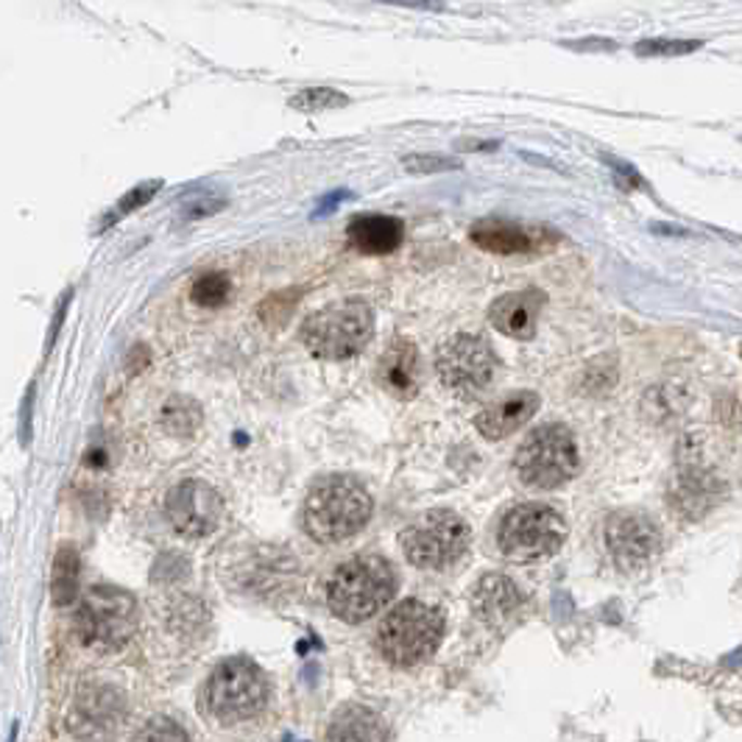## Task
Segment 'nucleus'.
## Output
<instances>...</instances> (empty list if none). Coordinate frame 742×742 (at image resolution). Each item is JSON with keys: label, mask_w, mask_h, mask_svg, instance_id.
<instances>
[{"label": "nucleus", "mask_w": 742, "mask_h": 742, "mask_svg": "<svg viewBox=\"0 0 742 742\" xmlns=\"http://www.w3.org/2000/svg\"><path fill=\"white\" fill-rule=\"evenodd\" d=\"M469 525L447 508H432L402 530L405 558L419 569H447L469 550Z\"/></svg>", "instance_id": "8"}, {"label": "nucleus", "mask_w": 742, "mask_h": 742, "mask_svg": "<svg viewBox=\"0 0 742 742\" xmlns=\"http://www.w3.org/2000/svg\"><path fill=\"white\" fill-rule=\"evenodd\" d=\"M71 302H73V288H67V291L59 297L56 311H53V318H51V327H48V343H46L48 352H51L53 343H56L59 329H62V324H65V318H67V311H71Z\"/></svg>", "instance_id": "31"}, {"label": "nucleus", "mask_w": 742, "mask_h": 742, "mask_svg": "<svg viewBox=\"0 0 742 742\" xmlns=\"http://www.w3.org/2000/svg\"><path fill=\"white\" fill-rule=\"evenodd\" d=\"M542 400L536 391H514V394L503 397V400L491 402L489 407H483L475 419V427L480 430V436L489 441L508 439L523 425H528L533 419V414L539 411Z\"/></svg>", "instance_id": "16"}, {"label": "nucleus", "mask_w": 742, "mask_h": 742, "mask_svg": "<svg viewBox=\"0 0 742 742\" xmlns=\"http://www.w3.org/2000/svg\"><path fill=\"white\" fill-rule=\"evenodd\" d=\"M229 291H232V285H229V277H226V274L207 272V274H201V277L193 282L190 299H193V304H199V307H207V311H213V307H221V304H226V299H229Z\"/></svg>", "instance_id": "27"}, {"label": "nucleus", "mask_w": 742, "mask_h": 742, "mask_svg": "<svg viewBox=\"0 0 742 742\" xmlns=\"http://www.w3.org/2000/svg\"><path fill=\"white\" fill-rule=\"evenodd\" d=\"M704 42L701 39H642L633 46V53L642 59H676V56H690V53L701 51Z\"/></svg>", "instance_id": "28"}, {"label": "nucleus", "mask_w": 742, "mask_h": 742, "mask_svg": "<svg viewBox=\"0 0 742 742\" xmlns=\"http://www.w3.org/2000/svg\"><path fill=\"white\" fill-rule=\"evenodd\" d=\"M347 238L361 254L382 257V254H391L400 249L402 240H405V224L394 218V215L363 213L349 218Z\"/></svg>", "instance_id": "18"}, {"label": "nucleus", "mask_w": 742, "mask_h": 742, "mask_svg": "<svg viewBox=\"0 0 742 742\" xmlns=\"http://www.w3.org/2000/svg\"><path fill=\"white\" fill-rule=\"evenodd\" d=\"M165 514L176 533L185 539H204L213 533L224 517V503L221 494L204 480H181L176 489H171L165 500Z\"/></svg>", "instance_id": "11"}, {"label": "nucleus", "mask_w": 742, "mask_h": 742, "mask_svg": "<svg viewBox=\"0 0 742 742\" xmlns=\"http://www.w3.org/2000/svg\"><path fill=\"white\" fill-rule=\"evenodd\" d=\"M583 46H567V48H583V51H614L617 42L614 39H578Z\"/></svg>", "instance_id": "36"}, {"label": "nucleus", "mask_w": 742, "mask_h": 742, "mask_svg": "<svg viewBox=\"0 0 742 742\" xmlns=\"http://www.w3.org/2000/svg\"><path fill=\"white\" fill-rule=\"evenodd\" d=\"M469 240L478 249L489 254H500V257H514V254H530L539 249V235L511 221L500 218H483L475 221L469 229Z\"/></svg>", "instance_id": "19"}, {"label": "nucleus", "mask_w": 742, "mask_h": 742, "mask_svg": "<svg viewBox=\"0 0 742 742\" xmlns=\"http://www.w3.org/2000/svg\"><path fill=\"white\" fill-rule=\"evenodd\" d=\"M162 188H165V181L162 179H146L140 181V185H135L131 190H126V193L117 199L115 210L104 215V224L98 226V232H104L106 226H115L121 218H126V215L137 213V210H142L146 204H151V199H154Z\"/></svg>", "instance_id": "24"}, {"label": "nucleus", "mask_w": 742, "mask_h": 742, "mask_svg": "<svg viewBox=\"0 0 742 742\" xmlns=\"http://www.w3.org/2000/svg\"><path fill=\"white\" fill-rule=\"evenodd\" d=\"M567 525L555 508L544 503H523L511 508L498 530V544L505 558L533 564L564 548Z\"/></svg>", "instance_id": "6"}, {"label": "nucleus", "mask_w": 742, "mask_h": 742, "mask_svg": "<svg viewBox=\"0 0 742 742\" xmlns=\"http://www.w3.org/2000/svg\"><path fill=\"white\" fill-rule=\"evenodd\" d=\"M498 357L491 352L489 341L469 332L447 338L436 352V372L450 391L461 397H475L494 380Z\"/></svg>", "instance_id": "10"}, {"label": "nucleus", "mask_w": 742, "mask_h": 742, "mask_svg": "<svg viewBox=\"0 0 742 742\" xmlns=\"http://www.w3.org/2000/svg\"><path fill=\"white\" fill-rule=\"evenodd\" d=\"M34 397H37V386H28L23 405H20V432H23V444L32 441V416H34Z\"/></svg>", "instance_id": "32"}, {"label": "nucleus", "mask_w": 742, "mask_h": 742, "mask_svg": "<svg viewBox=\"0 0 742 742\" xmlns=\"http://www.w3.org/2000/svg\"><path fill=\"white\" fill-rule=\"evenodd\" d=\"M471 608L491 628L508 626L523 608V592L508 575H483L471 594Z\"/></svg>", "instance_id": "17"}, {"label": "nucleus", "mask_w": 742, "mask_h": 742, "mask_svg": "<svg viewBox=\"0 0 742 742\" xmlns=\"http://www.w3.org/2000/svg\"><path fill=\"white\" fill-rule=\"evenodd\" d=\"M400 165L411 176H436L447 174V171L464 168V162L447 154H405L400 160Z\"/></svg>", "instance_id": "29"}, {"label": "nucleus", "mask_w": 742, "mask_h": 742, "mask_svg": "<svg viewBox=\"0 0 742 742\" xmlns=\"http://www.w3.org/2000/svg\"><path fill=\"white\" fill-rule=\"evenodd\" d=\"M131 742H190V737L171 717H154V720H149V724L137 731Z\"/></svg>", "instance_id": "30"}, {"label": "nucleus", "mask_w": 742, "mask_h": 742, "mask_svg": "<svg viewBox=\"0 0 742 742\" xmlns=\"http://www.w3.org/2000/svg\"><path fill=\"white\" fill-rule=\"evenodd\" d=\"M375 336V311L363 299H341L313 313L299 329V338L313 357L349 361L361 355Z\"/></svg>", "instance_id": "3"}, {"label": "nucleus", "mask_w": 742, "mask_h": 742, "mask_svg": "<svg viewBox=\"0 0 742 742\" xmlns=\"http://www.w3.org/2000/svg\"><path fill=\"white\" fill-rule=\"evenodd\" d=\"M444 637V614L422 601H402L377 628V647L394 667H416L436 653Z\"/></svg>", "instance_id": "5"}, {"label": "nucleus", "mask_w": 742, "mask_h": 742, "mask_svg": "<svg viewBox=\"0 0 742 742\" xmlns=\"http://www.w3.org/2000/svg\"><path fill=\"white\" fill-rule=\"evenodd\" d=\"M548 302L539 288H525L517 293H505L498 302L491 304L489 322L491 327L503 332L508 338H517V341H530L536 336V327H539V316H542V307Z\"/></svg>", "instance_id": "14"}, {"label": "nucleus", "mask_w": 742, "mask_h": 742, "mask_svg": "<svg viewBox=\"0 0 742 742\" xmlns=\"http://www.w3.org/2000/svg\"><path fill=\"white\" fill-rule=\"evenodd\" d=\"M377 380L397 400H414L422 386V357L414 341L394 338L377 363Z\"/></svg>", "instance_id": "15"}, {"label": "nucleus", "mask_w": 742, "mask_h": 742, "mask_svg": "<svg viewBox=\"0 0 742 742\" xmlns=\"http://www.w3.org/2000/svg\"><path fill=\"white\" fill-rule=\"evenodd\" d=\"M137 626L135 594L121 587L87 589L73 614V631L78 642L96 653H115L131 639Z\"/></svg>", "instance_id": "4"}, {"label": "nucleus", "mask_w": 742, "mask_h": 742, "mask_svg": "<svg viewBox=\"0 0 742 742\" xmlns=\"http://www.w3.org/2000/svg\"><path fill=\"white\" fill-rule=\"evenodd\" d=\"M288 106L297 112H329V110H343L349 106V96L341 90H332V87H304L297 96L288 98Z\"/></svg>", "instance_id": "25"}, {"label": "nucleus", "mask_w": 742, "mask_h": 742, "mask_svg": "<svg viewBox=\"0 0 742 742\" xmlns=\"http://www.w3.org/2000/svg\"><path fill=\"white\" fill-rule=\"evenodd\" d=\"M229 199H226L224 190H213V188H201L196 193L185 196L179 204V218L181 221H204L218 215L221 210H226Z\"/></svg>", "instance_id": "26"}, {"label": "nucleus", "mask_w": 742, "mask_h": 742, "mask_svg": "<svg viewBox=\"0 0 742 742\" xmlns=\"http://www.w3.org/2000/svg\"><path fill=\"white\" fill-rule=\"evenodd\" d=\"M380 3H391V7L419 9V12H444V0H380Z\"/></svg>", "instance_id": "34"}, {"label": "nucleus", "mask_w": 742, "mask_h": 742, "mask_svg": "<svg viewBox=\"0 0 742 742\" xmlns=\"http://www.w3.org/2000/svg\"><path fill=\"white\" fill-rule=\"evenodd\" d=\"M162 427L174 436H193L201 425V407L199 402L190 400V397H171L165 405H162L160 416Z\"/></svg>", "instance_id": "23"}, {"label": "nucleus", "mask_w": 742, "mask_h": 742, "mask_svg": "<svg viewBox=\"0 0 742 742\" xmlns=\"http://www.w3.org/2000/svg\"><path fill=\"white\" fill-rule=\"evenodd\" d=\"M603 542H606V553L612 555V562L622 569L645 567L653 555L658 553V536L656 525L642 514H614L603 528Z\"/></svg>", "instance_id": "12"}, {"label": "nucleus", "mask_w": 742, "mask_h": 742, "mask_svg": "<svg viewBox=\"0 0 742 742\" xmlns=\"http://www.w3.org/2000/svg\"><path fill=\"white\" fill-rule=\"evenodd\" d=\"M606 162H612V168L617 171V179L622 181V188L633 190L642 185V179H639V174L631 168V165H626V162H614V160H608V156H606Z\"/></svg>", "instance_id": "35"}, {"label": "nucleus", "mask_w": 742, "mask_h": 742, "mask_svg": "<svg viewBox=\"0 0 742 742\" xmlns=\"http://www.w3.org/2000/svg\"><path fill=\"white\" fill-rule=\"evenodd\" d=\"M210 715L221 724H240L260 715L268 701V681L265 672L249 656L224 658L204 687Z\"/></svg>", "instance_id": "7"}, {"label": "nucleus", "mask_w": 742, "mask_h": 742, "mask_svg": "<svg viewBox=\"0 0 742 742\" xmlns=\"http://www.w3.org/2000/svg\"><path fill=\"white\" fill-rule=\"evenodd\" d=\"M717 500H720V483L712 471L684 469L672 486V505L690 519L704 517L706 511L715 508Z\"/></svg>", "instance_id": "20"}, {"label": "nucleus", "mask_w": 742, "mask_h": 742, "mask_svg": "<svg viewBox=\"0 0 742 742\" xmlns=\"http://www.w3.org/2000/svg\"><path fill=\"white\" fill-rule=\"evenodd\" d=\"M349 196H352V193H349V190H332V193L322 196V199H318V204H316V210H313V213H311V218L313 221L327 218L329 213H336V210L341 207V204L349 199Z\"/></svg>", "instance_id": "33"}, {"label": "nucleus", "mask_w": 742, "mask_h": 742, "mask_svg": "<svg viewBox=\"0 0 742 742\" xmlns=\"http://www.w3.org/2000/svg\"><path fill=\"white\" fill-rule=\"evenodd\" d=\"M519 480L533 489H558L578 471V447L564 425H544L528 432L514 458Z\"/></svg>", "instance_id": "9"}, {"label": "nucleus", "mask_w": 742, "mask_h": 742, "mask_svg": "<svg viewBox=\"0 0 742 742\" xmlns=\"http://www.w3.org/2000/svg\"><path fill=\"white\" fill-rule=\"evenodd\" d=\"M372 498L366 486L352 475H327L307 491L302 508L304 533L318 544H338L366 528Z\"/></svg>", "instance_id": "1"}, {"label": "nucleus", "mask_w": 742, "mask_h": 742, "mask_svg": "<svg viewBox=\"0 0 742 742\" xmlns=\"http://www.w3.org/2000/svg\"><path fill=\"white\" fill-rule=\"evenodd\" d=\"M78 575H81V558H78L76 548L65 544L59 548L56 562H53V578H51V589H53V603L56 606H73L78 598Z\"/></svg>", "instance_id": "22"}, {"label": "nucleus", "mask_w": 742, "mask_h": 742, "mask_svg": "<svg viewBox=\"0 0 742 742\" xmlns=\"http://www.w3.org/2000/svg\"><path fill=\"white\" fill-rule=\"evenodd\" d=\"M123 720V695L115 687L87 684L71 709V729L81 740L101 742L115 734Z\"/></svg>", "instance_id": "13"}, {"label": "nucleus", "mask_w": 742, "mask_h": 742, "mask_svg": "<svg viewBox=\"0 0 742 742\" xmlns=\"http://www.w3.org/2000/svg\"><path fill=\"white\" fill-rule=\"evenodd\" d=\"M394 592V567L380 555H357L329 575L327 606L343 622H366L391 603Z\"/></svg>", "instance_id": "2"}, {"label": "nucleus", "mask_w": 742, "mask_h": 742, "mask_svg": "<svg viewBox=\"0 0 742 742\" xmlns=\"http://www.w3.org/2000/svg\"><path fill=\"white\" fill-rule=\"evenodd\" d=\"M327 742H386V726L375 709L347 704L329 720Z\"/></svg>", "instance_id": "21"}]
</instances>
